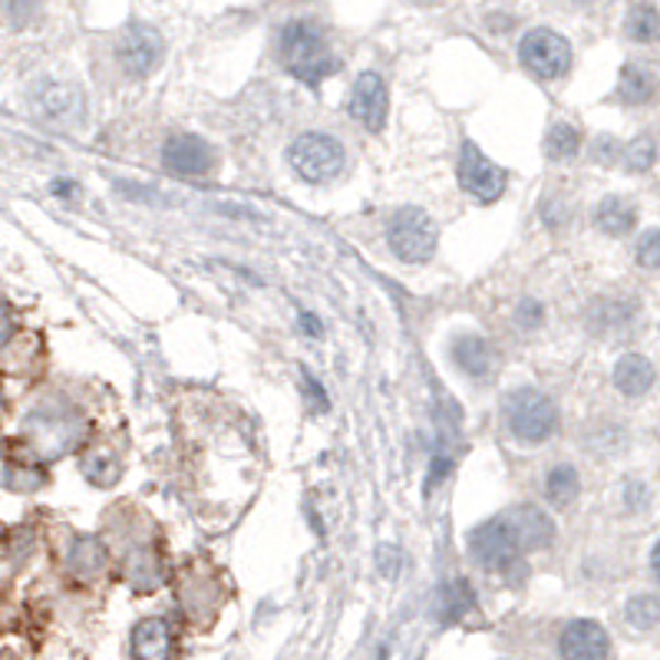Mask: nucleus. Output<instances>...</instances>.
<instances>
[{
	"mask_svg": "<svg viewBox=\"0 0 660 660\" xmlns=\"http://www.w3.org/2000/svg\"><path fill=\"white\" fill-rule=\"evenodd\" d=\"M281 59L307 86H317L324 76L337 69V56L331 53L324 33L307 20H291L281 30Z\"/></svg>",
	"mask_w": 660,
	"mask_h": 660,
	"instance_id": "obj_1",
	"label": "nucleus"
},
{
	"mask_svg": "<svg viewBox=\"0 0 660 660\" xmlns=\"http://www.w3.org/2000/svg\"><path fill=\"white\" fill-rule=\"evenodd\" d=\"M502 416H506L509 433L519 443H529V446L552 440L555 430H559V407L542 390H516V393H509L506 407H502Z\"/></svg>",
	"mask_w": 660,
	"mask_h": 660,
	"instance_id": "obj_2",
	"label": "nucleus"
},
{
	"mask_svg": "<svg viewBox=\"0 0 660 660\" xmlns=\"http://www.w3.org/2000/svg\"><path fill=\"white\" fill-rule=\"evenodd\" d=\"M436 241H440L436 221L430 218V212L416 205L400 208L387 225V245L403 264H426L436 255Z\"/></svg>",
	"mask_w": 660,
	"mask_h": 660,
	"instance_id": "obj_3",
	"label": "nucleus"
},
{
	"mask_svg": "<svg viewBox=\"0 0 660 660\" xmlns=\"http://www.w3.org/2000/svg\"><path fill=\"white\" fill-rule=\"evenodd\" d=\"M288 162L304 182L324 185V182H331V178H337L344 172L347 152L327 132H304V136H297L288 145Z\"/></svg>",
	"mask_w": 660,
	"mask_h": 660,
	"instance_id": "obj_4",
	"label": "nucleus"
},
{
	"mask_svg": "<svg viewBox=\"0 0 660 660\" xmlns=\"http://www.w3.org/2000/svg\"><path fill=\"white\" fill-rule=\"evenodd\" d=\"M522 552L526 549H522V542H519V535H516V529L509 526L506 516L489 519V522H483L469 532V555L486 572H509L519 562Z\"/></svg>",
	"mask_w": 660,
	"mask_h": 660,
	"instance_id": "obj_5",
	"label": "nucleus"
},
{
	"mask_svg": "<svg viewBox=\"0 0 660 660\" xmlns=\"http://www.w3.org/2000/svg\"><path fill=\"white\" fill-rule=\"evenodd\" d=\"M519 59H522V66L532 76H539L545 83L549 79H562L569 73V66H572V43L562 33L549 30V26H535V30H529L522 36Z\"/></svg>",
	"mask_w": 660,
	"mask_h": 660,
	"instance_id": "obj_6",
	"label": "nucleus"
},
{
	"mask_svg": "<svg viewBox=\"0 0 660 660\" xmlns=\"http://www.w3.org/2000/svg\"><path fill=\"white\" fill-rule=\"evenodd\" d=\"M459 182H463V188L476 202L493 205V202L502 198V192L509 185V175L476 142H463V152H459Z\"/></svg>",
	"mask_w": 660,
	"mask_h": 660,
	"instance_id": "obj_7",
	"label": "nucleus"
},
{
	"mask_svg": "<svg viewBox=\"0 0 660 660\" xmlns=\"http://www.w3.org/2000/svg\"><path fill=\"white\" fill-rule=\"evenodd\" d=\"M162 162L182 178H198L215 169V149L195 132H172L162 142Z\"/></svg>",
	"mask_w": 660,
	"mask_h": 660,
	"instance_id": "obj_8",
	"label": "nucleus"
},
{
	"mask_svg": "<svg viewBox=\"0 0 660 660\" xmlns=\"http://www.w3.org/2000/svg\"><path fill=\"white\" fill-rule=\"evenodd\" d=\"M162 56H165V43H162V36H159L155 26L132 23L126 30L122 43H119V63H122V69L129 76H136V79L149 76L162 63Z\"/></svg>",
	"mask_w": 660,
	"mask_h": 660,
	"instance_id": "obj_9",
	"label": "nucleus"
},
{
	"mask_svg": "<svg viewBox=\"0 0 660 660\" xmlns=\"http://www.w3.org/2000/svg\"><path fill=\"white\" fill-rule=\"evenodd\" d=\"M350 116L370 129V132H380L387 126V112H390V96H387V83L380 73H360L354 79V89H350V102H347Z\"/></svg>",
	"mask_w": 660,
	"mask_h": 660,
	"instance_id": "obj_10",
	"label": "nucleus"
},
{
	"mask_svg": "<svg viewBox=\"0 0 660 660\" xmlns=\"http://www.w3.org/2000/svg\"><path fill=\"white\" fill-rule=\"evenodd\" d=\"M559 654L562 660H608L612 658V638L598 621L578 618L565 625L559 638Z\"/></svg>",
	"mask_w": 660,
	"mask_h": 660,
	"instance_id": "obj_11",
	"label": "nucleus"
},
{
	"mask_svg": "<svg viewBox=\"0 0 660 660\" xmlns=\"http://www.w3.org/2000/svg\"><path fill=\"white\" fill-rule=\"evenodd\" d=\"M36 112L50 122H76L83 119V93L69 83H43L33 96Z\"/></svg>",
	"mask_w": 660,
	"mask_h": 660,
	"instance_id": "obj_12",
	"label": "nucleus"
},
{
	"mask_svg": "<svg viewBox=\"0 0 660 660\" xmlns=\"http://www.w3.org/2000/svg\"><path fill=\"white\" fill-rule=\"evenodd\" d=\"M502 516L516 529V535H519V542H522L526 552H539V549H549L555 542V522L542 509H535V506H516V509H509Z\"/></svg>",
	"mask_w": 660,
	"mask_h": 660,
	"instance_id": "obj_13",
	"label": "nucleus"
},
{
	"mask_svg": "<svg viewBox=\"0 0 660 660\" xmlns=\"http://www.w3.org/2000/svg\"><path fill=\"white\" fill-rule=\"evenodd\" d=\"M612 380H615V387H618V393H621V397H628V400H638V397H645V393L654 387V380H658V370H654V364H651L645 354H625V357L615 364V374H612Z\"/></svg>",
	"mask_w": 660,
	"mask_h": 660,
	"instance_id": "obj_14",
	"label": "nucleus"
},
{
	"mask_svg": "<svg viewBox=\"0 0 660 660\" xmlns=\"http://www.w3.org/2000/svg\"><path fill=\"white\" fill-rule=\"evenodd\" d=\"M172 628L162 618H145L132 628V658L172 660Z\"/></svg>",
	"mask_w": 660,
	"mask_h": 660,
	"instance_id": "obj_15",
	"label": "nucleus"
},
{
	"mask_svg": "<svg viewBox=\"0 0 660 660\" xmlns=\"http://www.w3.org/2000/svg\"><path fill=\"white\" fill-rule=\"evenodd\" d=\"M453 360H456V367L466 374V377H476V380H483V377H489L493 374V364H496V354H493V347H489V340L486 337H476V334H463V337H456L453 340Z\"/></svg>",
	"mask_w": 660,
	"mask_h": 660,
	"instance_id": "obj_16",
	"label": "nucleus"
},
{
	"mask_svg": "<svg viewBox=\"0 0 660 660\" xmlns=\"http://www.w3.org/2000/svg\"><path fill=\"white\" fill-rule=\"evenodd\" d=\"M595 225L608 238H625L638 225V208L628 198H621V195H608V198H602L595 205Z\"/></svg>",
	"mask_w": 660,
	"mask_h": 660,
	"instance_id": "obj_17",
	"label": "nucleus"
},
{
	"mask_svg": "<svg viewBox=\"0 0 660 660\" xmlns=\"http://www.w3.org/2000/svg\"><path fill=\"white\" fill-rule=\"evenodd\" d=\"M658 93V73L645 63H628L618 79V99L625 106H645Z\"/></svg>",
	"mask_w": 660,
	"mask_h": 660,
	"instance_id": "obj_18",
	"label": "nucleus"
},
{
	"mask_svg": "<svg viewBox=\"0 0 660 660\" xmlns=\"http://www.w3.org/2000/svg\"><path fill=\"white\" fill-rule=\"evenodd\" d=\"M473 608H476V595H473L469 582H463V578L446 582V585L436 592V618H440L443 625L459 621V618H463L466 612H473Z\"/></svg>",
	"mask_w": 660,
	"mask_h": 660,
	"instance_id": "obj_19",
	"label": "nucleus"
},
{
	"mask_svg": "<svg viewBox=\"0 0 660 660\" xmlns=\"http://www.w3.org/2000/svg\"><path fill=\"white\" fill-rule=\"evenodd\" d=\"M578 496H582V476H578V469L569 466V463L552 466V473L545 479V499L552 506H559V509H569Z\"/></svg>",
	"mask_w": 660,
	"mask_h": 660,
	"instance_id": "obj_20",
	"label": "nucleus"
},
{
	"mask_svg": "<svg viewBox=\"0 0 660 660\" xmlns=\"http://www.w3.org/2000/svg\"><path fill=\"white\" fill-rule=\"evenodd\" d=\"M102 565H106V549H102L99 539L83 535V539L73 542V549H69V572L76 578H93V575L102 572Z\"/></svg>",
	"mask_w": 660,
	"mask_h": 660,
	"instance_id": "obj_21",
	"label": "nucleus"
},
{
	"mask_svg": "<svg viewBox=\"0 0 660 660\" xmlns=\"http://www.w3.org/2000/svg\"><path fill=\"white\" fill-rule=\"evenodd\" d=\"M625 33L635 43H654L660 40V10L651 3H635L625 17Z\"/></svg>",
	"mask_w": 660,
	"mask_h": 660,
	"instance_id": "obj_22",
	"label": "nucleus"
},
{
	"mask_svg": "<svg viewBox=\"0 0 660 660\" xmlns=\"http://www.w3.org/2000/svg\"><path fill=\"white\" fill-rule=\"evenodd\" d=\"M545 152L549 159L555 162H565V159H575L582 152V132L572 126V122H555L549 139H545Z\"/></svg>",
	"mask_w": 660,
	"mask_h": 660,
	"instance_id": "obj_23",
	"label": "nucleus"
},
{
	"mask_svg": "<svg viewBox=\"0 0 660 660\" xmlns=\"http://www.w3.org/2000/svg\"><path fill=\"white\" fill-rule=\"evenodd\" d=\"M625 618L635 631H654L660 625V598L658 595H635L625 605Z\"/></svg>",
	"mask_w": 660,
	"mask_h": 660,
	"instance_id": "obj_24",
	"label": "nucleus"
},
{
	"mask_svg": "<svg viewBox=\"0 0 660 660\" xmlns=\"http://www.w3.org/2000/svg\"><path fill=\"white\" fill-rule=\"evenodd\" d=\"M621 162L628 172H648L658 162V142L651 136H638L621 149Z\"/></svg>",
	"mask_w": 660,
	"mask_h": 660,
	"instance_id": "obj_25",
	"label": "nucleus"
},
{
	"mask_svg": "<svg viewBox=\"0 0 660 660\" xmlns=\"http://www.w3.org/2000/svg\"><path fill=\"white\" fill-rule=\"evenodd\" d=\"M83 473L96 483V486H109L119 479V463L106 453V450H93L86 459H83Z\"/></svg>",
	"mask_w": 660,
	"mask_h": 660,
	"instance_id": "obj_26",
	"label": "nucleus"
},
{
	"mask_svg": "<svg viewBox=\"0 0 660 660\" xmlns=\"http://www.w3.org/2000/svg\"><path fill=\"white\" fill-rule=\"evenodd\" d=\"M635 261L645 271H660V228H648L635 245Z\"/></svg>",
	"mask_w": 660,
	"mask_h": 660,
	"instance_id": "obj_27",
	"label": "nucleus"
},
{
	"mask_svg": "<svg viewBox=\"0 0 660 660\" xmlns=\"http://www.w3.org/2000/svg\"><path fill=\"white\" fill-rule=\"evenodd\" d=\"M595 159H598V162H615V159H621V145H618L612 136H602V139L595 142Z\"/></svg>",
	"mask_w": 660,
	"mask_h": 660,
	"instance_id": "obj_28",
	"label": "nucleus"
},
{
	"mask_svg": "<svg viewBox=\"0 0 660 660\" xmlns=\"http://www.w3.org/2000/svg\"><path fill=\"white\" fill-rule=\"evenodd\" d=\"M519 324H522V327H539V324H542V304L526 301V304L519 307Z\"/></svg>",
	"mask_w": 660,
	"mask_h": 660,
	"instance_id": "obj_29",
	"label": "nucleus"
},
{
	"mask_svg": "<svg viewBox=\"0 0 660 660\" xmlns=\"http://www.w3.org/2000/svg\"><path fill=\"white\" fill-rule=\"evenodd\" d=\"M450 469H453V459H450V456H443V453H436V456H433V466H430V486L443 483Z\"/></svg>",
	"mask_w": 660,
	"mask_h": 660,
	"instance_id": "obj_30",
	"label": "nucleus"
},
{
	"mask_svg": "<svg viewBox=\"0 0 660 660\" xmlns=\"http://www.w3.org/2000/svg\"><path fill=\"white\" fill-rule=\"evenodd\" d=\"M304 383H307V390H311V397H314V403H317V410H327V393H324V387L304 370Z\"/></svg>",
	"mask_w": 660,
	"mask_h": 660,
	"instance_id": "obj_31",
	"label": "nucleus"
},
{
	"mask_svg": "<svg viewBox=\"0 0 660 660\" xmlns=\"http://www.w3.org/2000/svg\"><path fill=\"white\" fill-rule=\"evenodd\" d=\"M13 337V317H10V307L0 301V347Z\"/></svg>",
	"mask_w": 660,
	"mask_h": 660,
	"instance_id": "obj_32",
	"label": "nucleus"
},
{
	"mask_svg": "<svg viewBox=\"0 0 660 660\" xmlns=\"http://www.w3.org/2000/svg\"><path fill=\"white\" fill-rule=\"evenodd\" d=\"M651 572H654V578L660 582V542L654 545V552H651Z\"/></svg>",
	"mask_w": 660,
	"mask_h": 660,
	"instance_id": "obj_33",
	"label": "nucleus"
},
{
	"mask_svg": "<svg viewBox=\"0 0 660 660\" xmlns=\"http://www.w3.org/2000/svg\"><path fill=\"white\" fill-rule=\"evenodd\" d=\"M304 331L317 334V321H314V314H304Z\"/></svg>",
	"mask_w": 660,
	"mask_h": 660,
	"instance_id": "obj_34",
	"label": "nucleus"
},
{
	"mask_svg": "<svg viewBox=\"0 0 660 660\" xmlns=\"http://www.w3.org/2000/svg\"><path fill=\"white\" fill-rule=\"evenodd\" d=\"M0 542H3V532H0Z\"/></svg>",
	"mask_w": 660,
	"mask_h": 660,
	"instance_id": "obj_35",
	"label": "nucleus"
}]
</instances>
